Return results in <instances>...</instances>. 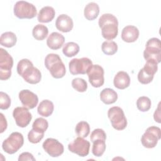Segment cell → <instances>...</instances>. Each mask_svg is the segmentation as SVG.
<instances>
[{"mask_svg":"<svg viewBox=\"0 0 161 161\" xmlns=\"http://www.w3.org/2000/svg\"><path fill=\"white\" fill-rule=\"evenodd\" d=\"M48 127V121L43 118H36L32 125V128L42 133H45Z\"/></svg>","mask_w":161,"mask_h":161,"instance_id":"obj_32","label":"cell"},{"mask_svg":"<svg viewBox=\"0 0 161 161\" xmlns=\"http://www.w3.org/2000/svg\"><path fill=\"white\" fill-rule=\"evenodd\" d=\"M158 64L152 60H147L144 67L140 70L138 74V80L143 84H147L151 82L155 74L158 69Z\"/></svg>","mask_w":161,"mask_h":161,"instance_id":"obj_10","label":"cell"},{"mask_svg":"<svg viewBox=\"0 0 161 161\" xmlns=\"http://www.w3.org/2000/svg\"><path fill=\"white\" fill-rule=\"evenodd\" d=\"M136 106L140 111L146 112L151 108V101L147 96H141L136 101Z\"/></svg>","mask_w":161,"mask_h":161,"instance_id":"obj_31","label":"cell"},{"mask_svg":"<svg viewBox=\"0 0 161 161\" xmlns=\"http://www.w3.org/2000/svg\"><path fill=\"white\" fill-rule=\"evenodd\" d=\"M113 84L115 87L119 89H125L130 84V78L127 72L124 71L118 72L114 76Z\"/></svg>","mask_w":161,"mask_h":161,"instance_id":"obj_20","label":"cell"},{"mask_svg":"<svg viewBox=\"0 0 161 161\" xmlns=\"http://www.w3.org/2000/svg\"><path fill=\"white\" fill-rule=\"evenodd\" d=\"M89 81L94 87H100L104 83V69L97 64L92 65L87 72Z\"/></svg>","mask_w":161,"mask_h":161,"instance_id":"obj_13","label":"cell"},{"mask_svg":"<svg viewBox=\"0 0 161 161\" xmlns=\"http://www.w3.org/2000/svg\"><path fill=\"white\" fill-rule=\"evenodd\" d=\"M45 66L52 76L55 79L62 78L65 75V65L58 54H48L45 58Z\"/></svg>","mask_w":161,"mask_h":161,"instance_id":"obj_3","label":"cell"},{"mask_svg":"<svg viewBox=\"0 0 161 161\" xmlns=\"http://www.w3.org/2000/svg\"><path fill=\"white\" fill-rule=\"evenodd\" d=\"M100 99L104 104H111L117 101L118 94L113 89L105 88L100 93Z\"/></svg>","mask_w":161,"mask_h":161,"instance_id":"obj_22","label":"cell"},{"mask_svg":"<svg viewBox=\"0 0 161 161\" xmlns=\"http://www.w3.org/2000/svg\"><path fill=\"white\" fill-rule=\"evenodd\" d=\"M19 161H24V160H32L35 161V158L33 155L29 152H23L21 153L18 158Z\"/></svg>","mask_w":161,"mask_h":161,"instance_id":"obj_37","label":"cell"},{"mask_svg":"<svg viewBox=\"0 0 161 161\" xmlns=\"http://www.w3.org/2000/svg\"><path fill=\"white\" fill-rule=\"evenodd\" d=\"M1 118V133H3L6 128H7V121L6 118H4V114L3 113L0 114Z\"/></svg>","mask_w":161,"mask_h":161,"instance_id":"obj_38","label":"cell"},{"mask_svg":"<svg viewBox=\"0 0 161 161\" xmlns=\"http://www.w3.org/2000/svg\"><path fill=\"white\" fill-rule=\"evenodd\" d=\"M99 7L98 4L94 2L88 3L84 8V14L85 18L89 21L95 19L99 15Z\"/></svg>","mask_w":161,"mask_h":161,"instance_id":"obj_23","label":"cell"},{"mask_svg":"<svg viewBox=\"0 0 161 161\" xmlns=\"http://www.w3.org/2000/svg\"><path fill=\"white\" fill-rule=\"evenodd\" d=\"M13 116L16 125L21 128H25L28 126L32 119L31 114L28 108L25 107H16L14 108Z\"/></svg>","mask_w":161,"mask_h":161,"instance_id":"obj_15","label":"cell"},{"mask_svg":"<svg viewBox=\"0 0 161 161\" xmlns=\"http://www.w3.org/2000/svg\"><path fill=\"white\" fill-rule=\"evenodd\" d=\"M75 131L78 136L82 138L87 137L90 132L89 125L86 121H80L77 124Z\"/></svg>","mask_w":161,"mask_h":161,"instance_id":"obj_30","label":"cell"},{"mask_svg":"<svg viewBox=\"0 0 161 161\" xmlns=\"http://www.w3.org/2000/svg\"><path fill=\"white\" fill-rule=\"evenodd\" d=\"M48 28L41 24L35 25L32 30L33 36L37 40L42 41L44 40L48 35Z\"/></svg>","mask_w":161,"mask_h":161,"instance_id":"obj_26","label":"cell"},{"mask_svg":"<svg viewBox=\"0 0 161 161\" xmlns=\"http://www.w3.org/2000/svg\"><path fill=\"white\" fill-rule=\"evenodd\" d=\"M24 138L21 133L15 131L10 134L8 138L4 140L2 144L3 150L8 154H13L23 146Z\"/></svg>","mask_w":161,"mask_h":161,"instance_id":"obj_6","label":"cell"},{"mask_svg":"<svg viewBox=\"0 0 161 161\" xmlns=\"http://www.w3.org/2000/svg\"><path fill=\"white\" fill-rule=\"evenodd\" d=\"M19 99L24 107L28 109L34 108L38 103L37 95L28 89H23L19 92Z\"/></svg>","mask_w":161,"mask_h":161,"instance_id":"obj_16","label":"cell"},{"mask_svg":"<svg viewBox=\"0 0 161 161\" xmlns=\"http://www.w3.org/2000/svg\"><path fill=\"white\" fill-rule=\"evenodd\" d=\"M103 52L108 55H113L118 51V45L114 41H105L102 43Z\"/></svg>","mask_w":161,"mask_h":161,"instance_id":"obj_29","label":"cell"},{"mask_svg":"<svg viewBox=\"0 0 161 161\" xmlns=\"http://www.w3.org/2000/svg\"><path fill=\"white\" fill-rule=\"evenodd\" d=\"M144 58L147 60H152L157 64L161 60V43L160 39L152 38L149 39L145 45L143 52Z\"/></svg>","mask_w":161,"mask_h":161,"instance_id":"obj_4","label":"cell"},{"mask_svg":"<svg viewBox=\"0 0 161 161\" xmlns=\"http://www.w3.org/2000/svg\"><path fill=\"white\" fill-rule=\"evenodd\" d=\"M72 86L77 92H83L87 90V84L84 79L77 77L72 80Z\"/></svg>","mask_w":161,"mask_h":161,"instance_id":"obj_33","label":"cell"},{"mask_svg":"<svg viewBox=\"0 0 161 161\" xmlns=\"http://www.w3.org/2000/svg\"><path fill=\"white\" fill-rule=\"evenodd\" d=\"M11 105V99L5 92H0V108L1 109H7Z\"/></svg>","mask_w":161,"mask_h":161,"instance_id":"obj_36","label":"cell"},{"mask_svg":"<svg viewBox=\"0 0 161 161\" xmlns=\"http://www.w3.org/2000/svg\"><path fill=\"white\" fill-rule=\"evenodd\" d=\"M93 143L92 148V153L96 157H101L104 153L106 150L105 140L101 139L96 140Z\"/></svg>","mask_w":161,"mask_h":161,"instance_id":"obj_28","label":"cell"},{"mask_svg":"<svg viewBox=\"0 0 161 161\" xmlns=\"http://www.w3.org/2000/svg\"><path fill=\"white\" fill-rule=\"evenodd\" d=\"M14 14L19 19H31L37 13L36 7L31 3L25 1H17L14 6Z\"/></svg>","mask_w":161,"mask_h":161,"instance_id":"obj_5","label":"cell"},{"mask_svg":"<svg viewBox=\"0 0 161 161\" xmlns=\"http://www.w3.org/2000/svg\"><path fill=\"white\" fill-rule=\"evenodd\" d=\"M55 26L58 30L62 32H69L72 30L74 26L73 20L67 14H60L56 19Z\"/></svg>","mask_w":161,"mask_h":161,"instance_id":"obj_17","label":"cell"},{"mask_svg":"<svg viewBox=\"0 0 161 161\" xmlns=\"http://www.w3.org/2000/svg\"><path fill=\"white\" fill-rule=\"evenodd\" d=\"M80 50L79 45L75 42H70L65 43L63 47V53L67 57H72L77 55Z\"/></svg>","mask_w":161,"mask_h":161,"instance_id":"obj_27","label":"cell"},{"mask_svg":"<svg viewBox=\"0 0 161 161\" xmlns=\"http://www.w3.org/2000/svg\"><path fill=\"white\" fill-rule=\"evenodd\" d=\"M90 139L92 142H94L96 140L101 139L103 140H105L106 139V135L105 131L101 128H97L92 131L91 134Z\"/></svg>","mask_w":161,"mask_h":161,"instance_id":"obj_35","label":"cell"},{"mask_svg":"<svg viewBox=\"0 0 161 161\" xmlns=\"http://www.w3.org/2000/svg\"><path fill=\"white\" fill-rule=\"evenodd\" d=\"M16 69L18 74L29 84H36L41 80L42 74L40 71L36 67H35L33 63L27 58L19 60Z\"/></svg>","mask_w":161,"mask_h":161,"instance_id":"obj_1","label":"cell"},{"mask_svg":"<svg viewBox=\"0 0 161 161\" xmlns=\"http://www.w3.org/2000/svg\"><path fill=\"white\" fill-rule=\"evenodd\" d=\"M55 11L52 6H47L43 7L39 11L37 19L40 23L50 22L55 17Z\"/></svg>","mask_w":161,"mask_h":161,"instance_id":"obj_21","label":"cell"},{"mask_svg":"<svg viewBox=\"0 0 161 161\" xmlns=\"http://www.w3.org/2000/svg\"><path fill=\"white\" fill-rule=\"evenodd\" d=\"M44 150L51 157H57L61 155L64 151V145L57 140L48 138L45 140L42 145Z\"/></svg>","mask_w":161,"mask_h":161,"instance_id":"obj_14","label":"cell"},{"mask_svg":"<svg viewBox=\"0 0 161 161\" xmlns=\"http://www.w3.org/2000/svg\"><path fill=\"white\" fill-rule=\"evenodd\" d=\"M53 109L54 105L53 103L50 100L45 99L39 104L37 108V111L40 116L48 117L53 113Z\"/></svg>","mask_w":161,"mask_h":161,"instance_id":"obj_24","label":"cell"},{"mask_svg":"<svg viewBox=\"0 0 161 161\" xmlns=\"http://www.w3.org/2000/svg\"><path fill=\"white\" fill-rule=\"evenodd\" d=\"M139 36L138 29L133 25L125 26L121 32V38L124 42L131 43L135 42Z\"/></svg>","mask_w":161,"mask_h":161,"instance_id":"obj_18","label":"cell"},{"mask_svg":"<svg viewBox=\"0 0 161 161\" xmlns=\"http://www.w3.org/2000/svg\"><path fill=\"white\" fill-rule=\"evenodd\" d=\"M90 143L87 140L78 136L68 145V149L80 157H86L89 154Z\"/></svg>","mask_w":161,"mask_h":161,"instance_id":"obj_12","label":"cell"},{"mask_svg":"<svg viewBox=\"0 0 161 161\" xmlns=\"http://www.w3.org/2000/svg\"><path fill=\"white\" fill-rule=\"evenodd\" d=\"M161 138L160 128L157 126H150L143 134L141 142L143 146L147 148H154Z\"/></svg>","mask_w":161,"mask_h":161,"instance_id":"obj_9","label":"cell"},{"mask_svg":"<svg viewBox=\"0 0 161 161\" xmlns=\"http://www.w3.org/2000/svg\"><path fill=\"white\" fill-rule=\"evenodd\" d=\"M99 26L101 28V34L107 40L114 39L118 33V21L115 16L110 13L103 14L99 19Z\"/></svg>","mask_w":161,"mask_h":161,"instance_id":"obj_2","label":"cell"},{"mask_svg":"<svg viewBox=\"0 0 161 161\" xmlns=\"http://www.w3.org/2000/svg\"><path fill=\"white\" fill-rule=\"evenodd\" d=\"M92 62L89 58H73L69 63V71L72 75L86 74L92 65Z\"/></svg>","mask_w":161,"mask_h":161,"instance_id":"obj_11","label":"cell"},{"mask_svg":"<svg viewBox=\"0 0 161 161\" xmlns=\"http://www.w3.org/2000/svg\"><path fill=\"white\" fill-rule=\"evenodd\" d=\"M108 118L112 126L117 130H123L127 126V119L123 109L118 106H113L108 111Z\"/></svg>","mask_w":161,"mask_h":161,"instance_id":"obj_7","label":"cell"},{"mask_svg":"<svg viewBox=\"0 0 161 161\" xmlns=\"http://www.w3.org/2000/svg\"><path fill=\"white\" fill-rule=\"evenodd\" d=\"M44 136V133L40 132L34 129H31L28 134V139L32 143H39Z\"/></svg>","mask_w":161,"mask_h":161,"instance_id":"obj_34","label":"cell"},{"mask_svg":"<svg viewBox=\"0 0 161 161\" xmlns=\"http://www.w3.org/2000/svg\"><path fill=\"white\" fill-rule=\"evenodd\" d=\"M160 103L158 104L157 109L155 110L154 114H153V118L155 121L158 123H160Z\"/></svg>","mask_w":161,"mask_h":161,"instance_id":"obj_39","label":"cell"},{"mask_svg":"<svg viewBox=\"0 0 161 161\" xmlns=\"http://www.w3.org/2000/svg\"><path fill=\"white\" fill-rule=\"evenodd\" d=\"M13 66V58L4 49L0 48V79L6 80L11 75Z\"/></svg>","mask_w":161,"mask_h":161,"instance_id":"obj_8","label":"cell"},{"mask_svg":"<svg viewBox=\"0 0 161 161\" xmlns=\"http://www.w3.org/2000/svg\"><path fill=\"white\" fill-rule=\"evenodd\" d=\"M17 42L16 35L11 31L3 33L0 37V43L2 46L7 48H11L15 45Z\"/></svg>","mask_w":161,"mask_h":161,"instance_id":"obj_25","label":"cell"},{"mask_svg":"<svg viewBox=\"0 0 161 161\" xmlns=\"http://www.w3.org/2000/svg\"><path fill=\"white\" fill-rule=\"evenodd\" d=\"M64 42V36L58 32L52 33L47 40V45L52 50H58L60 48Z\"/></svg>","mask_w":161,"mask_h":161,"instance_id":"obj_19","label":"cell"}]
</instances>
